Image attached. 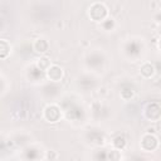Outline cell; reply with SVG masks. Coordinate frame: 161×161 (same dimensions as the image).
I'll list each match as a JSON object with an SVG mask.
<instances>
[{
    "instance_id": "cell-1",
    "label": "cell",
    "mask_w": 161,
    "mask_h": 161,
    "mask_svg": "<svg viewBox=\"0 0 161 161\" xmlns=\"http://www.w3.org/2000/svg\"><path fill=\"white\" fill-rule=\"evenodd\" d=\"M48 74H49V78L53 80H58L60 79L59 77H62V69H59L58 67H52L48 69Z\"/></svg>"
}]
</instances>
